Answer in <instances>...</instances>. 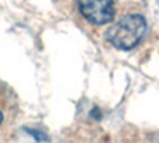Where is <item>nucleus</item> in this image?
I'll return each instance as SVG.
<instances>
[{"mask_svg":"<svg viewBox=\"0 0 159 143\" xmlns=\"http://www.w3.org/2000/svg\"><path fill=\"white\" fill-rule=\"evenodd\" d=\"M0 123H2V111H0Z\"/></svg>","mask_w":159,"mask_h":143,"instance_id":"nucleus-3","label":"nucleus"},{"mask_svg":"<svg viewBox=\"0 0 159 143\" xmlns=\"http://www.w3.org/2000/svg\"><path fill=\"white\" fill-rule=\"evenodd\" d=\"M80 13L92 24H108L115 18V5L110 0H91V2H80Z\"/></svg>","mask_w":159,"mask_h":143,"instance_id":"nucleus-2","label":"nucleus"},{"mask_svg":"<svg viewBox=\"0 0 159 143\" xmlns=\"http://www.w3.org/2000/svg\"><path fill=\"white\" fill-rule=\"evenodd\" d=\"M147 34V21L142 15H126L105 34V38L118 49H132L135 48Z\"/></svg>","mask_w":159,"mask_h":143,"instance_id":"nucleus-1","label":"nucleus"}]
</instances>
